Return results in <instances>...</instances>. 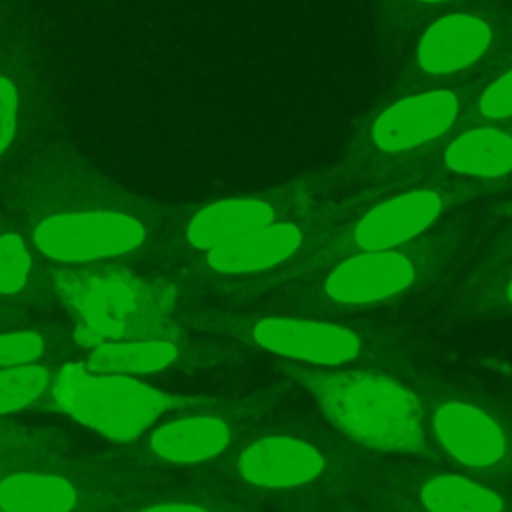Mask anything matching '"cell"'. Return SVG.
I'll return each instance as SVG.
<instances>
[{"label":"cell","mask_w":512,"mask_h":512,"mask_svg":"<svg viewBox=\"0 0 512 512\" xmlns=\"http://www.w3.org/2000/svg\"><path fill=\"white\" fill-rule=\"evenodd\" d=\"M500 188L426 170L370 182L336 204L332 230L306 264L320 268L346 254L404 246L432 232L458 206Z\"/></svg>","instance_id":"1"},{"label":"cell","mask_w":512,"mask_h":512,"mask_svg":"<svg viewBox=\"0 0 512 512\" xmlns=\"http://www.w3.org/2000/svg\"><path fill=\"white\" fill-rule=\"evenodd\" d=\"M470 84L412 88L364 114L352 138L326 170L330 180L378 182L418 168L462 126Z\"/></svg>","instance_id":"2"},{"label":"cell","mask_w":512,"mask_h":512,"mask_svg":"<svg viewBox=\"0 0 512 512\" xmlns=\"http://www.w3.org/2000/svg\"><path fill=\"white\" fill-rule=\"evenodd\" d=\"M328 424L348 440L378 452L428 454L424 408L398 378L378 370L286 364Z\"/></svg>","instance_id":"3"},{"label":"cell","mask_w":512,"mask_h":512,"mask_svg":"<svg viewBox=\"0 0 512 512\" xmlns=\"http://www.w3.org/2000/svg\"><path fill=\"white\" fill-rule=\"evenodd\" d=\"M38 190L56 202L34 224L36 248L62 264H86L136 250L148 236L144 220L76 162H50L38 174Z\"/></svg>","instance_id":"4"},{"label":"cell","mask_w":512,"mask_h":512,"mask_svg":"<svg viewBox=\"0 0 512 512\" xmlns=\"http://www.w3.org/2000/svg\"><path fill=\"white\" fill-rule=\"evenodd\" d=\"M56 290L74 318L82 346L138 338H168L176 294L170 286L110 266L60 268Z\"/></svg>","instance_id":"5"},{"label":"cell","mask_w":512,"mask_h":512,"mask_svg":"<svg viewBox=\"0 0 512 512\" xmlns=\"http://www.w3.org/2000/svg\"><path fill=\"white\" fill-rule=\"evenodd\" d=\"M456 248L454 234L428 232L396 248L362 250L318 268L304 296L324 308H366L414 292L432 280Z\"/></svg>","instance_id":"6"},{"label":"cell","mask_w":512,"mask_h":512,"mask_svg":"<svg viewBox=\"0 0 512 512\" xmlns=\"http://www.w3.org/2000/svg\"><path fill=\"white\" fill-rule=\"evenodd\" d=\"M408 56V86L474 80L512 46V2L488 0L446 12L418 32Z\"/></svg>","instance_id":"7"},{"label":"cell","mask_w":512,"mask_h":512,"mask_svg":"<svg viewBox=\"0 0 512 512\" xmlns=\"http://www.w3.org/2000/svg\"><path fill=\"white\" fill-rule=\"evenodd\" d=\"M58 408L112 442H132L164 412L196 404L120 374L88 372L66 364L50 384Z\"/></svg>","instance_id":"8"},{"label":"cell","mask_w":512,"mask_h":512,"mask_svg":"<svg viewBox=\"0 0 512 512\" xmlns=\"http://www.w3.org/2000/svg\"><path fill=\"white\" fill-rule=\"evenodd\" d=\"M336 216V204L322 202L306 212L282 218L240 238L206 250L212 272L232 278H282L294 264H306L328 238Z\"/></svg>","instance_id":"9"},{"label":"cell","mask_w":512,"mask_h":512,"mask_svg":"<svg viewBox=\"0 0 512 512\" xmlns=\"http://www.w3.org/2000/svg\"><path fill=\"white\" fill-rule=\"evenodd\" d=\"M326 182H330L326 172H314L270 188L212 200L200 206L186 222V242L206 252L272 222L306 212L320 204Z\"/></svg>","instance_id":"10"},{"label":"cell","mask_w":512,"mask_h":512,"mask_svg":"<svg viewBox=\"0 0 512 512\" xmlns=\"http://www.w3.org/2000/svg\"><path fill=\"white\" fill-rule=\"evenodd\" d=\"M238 328L252 346L318 368H342L370 346L354 326L318 318L260 314L242 320Z\"/></svg>","instance_id":"11"},{"label":"cell","mask_w":512,"mask_h":512,"mask_svg":"<svg viewBox=\"0 0 512 512\" xmlns=\"http://www.w3.org/2000/svg\"><path fill=\"white\" fill-rule=\"evenodd\" d=\"M234 472L256 490H302L336 472V456L308 436L264 434L242 446L234 458Z\"/></svg>","instance_id":"12"},{"label":"cell","mask_w":512,"mask_h":512,"mask_svg":"<svg viewBox=\"0 0 512 512\" xmlns=\"http://www.w3.org/2000/svg\"><path fill=\"white\" fill-rule=\"evenodd\" d=\"M416 170L504 186L512 178V126L464 124Z\"/></svg>","instance_id":"13"},{"label":"cell","mask_w":512,"mask_h":512,"mask_svg":"<svg viewBox=\"0 0 512 512\" xmlns=\"http://www.w3.org/2000/svg\"><path fill=\"white\" fill-rule=\"evenodd\" d=\"M432 430L442 450L468 468L490 470L508 456V436L500 422L470 402L448 400L436 404L432 408Z\"/></svg>","instance_id":"14"},{"label":"cell","mask_w":512,"mask_h":512,"mask_svg":"<svg viewBox=\"0 0 512 512\" xmlns=\"http://www.w3.org/2000/svg\"><path fill=\"white\" fill-rule=\"evenodd\" d=\"M234 438V424L220 414H194L158 426L148 446L160 460L198 464L220 456Z\"/></svg>","instance_id":"15"},{"label":"cell","mask_w":512,"mask_h":512,"mask_svg":"<svg viewBox=\"0 0 512 512\" xmlns=\"http://www.w3.org/2000/svg\"><path fill=\"white\" fill-rule=\"evenodd\" d=\"M178 350L168 338H138L94 346L82 366L96 374H148L170 366Z\"/></svg>","instance_id":"16"},{"label":"cell","mask_w":512,"mask_h":512,"mask_svg":"<svg viewBox=\"0 0 512 512\" xmlns=\"http://www.w3.org/2000/svg\"><path fill=\"white\" fill-rule=\"evenodd\" d=\"M416 504L422 512H506V500L490 486L458 474H434L418 482Z\"/></svg>","instance_id":"17"},{"label":"cell","mask_w":512,"mask_h":512,"mask_svg":"<svg viewBox=\"0 0 512 512\" xmlns=\"http://www.w3.org/2000/svg\"><path fill=\"white\" fill-rule=\"evenodd\" d=\"M76 500L74 486L54 474L16 472L0 480L2 512H72Z\"/></svg>","instance_id":"18"},{"label":"cell","mask_w":512,"mask_h":512,"mask_svg":"<svg viewBox=\"0 0 512 512\" xmlns=\"http://www.w3.org/2000/svg\"><path fill=\"white\" fill-rule=\"evenodd\" d=\"M470 84L464 124L512 126V46H508Z\"/></svg>","instance_id":"19"},{"label":"cell","mask_w":512,"mask_h":512,"mask_svg":"<svg viewBox=\"0 0 512 512\" xmlns=\"http://www.w3.org/2000/svg\"><path fill=\"white\" fill-rule=\"evenodd\" d=\"M484 0H374L378 28L390 40L414 34L430 20Z\"/></svg>","instance_id":"20"},{"label":"cell","mask_w":512,"mask_h":512,"mask_svg":"<svg viewBox=\"0 0 512 512\" xmlns=\"http://www.w3.org/2000/svg\"><path fill=\"white\" fill-rule=\"evenodd\" d=\"M50 384V372L36 362L0 368V416L28 408Z\"/></svg>","instance_id":"21"},{"label":"cell","mask_w":512,"mask_h":512,"mask_svg":"<svg viewBox=\"0 0 512 512\" xmlns=\"http://www.w3.org/2000/svg\"><path fill=\"white\" fill-rule=\"evenodd\" d=\"M32 268L26 242L16 232L0 234V294L10 296L24 288Z\"/></svg>","instance_id":"22"},{"label":"cell","mask_w":512,"mask_h":512,"mask_svg":"<svg viewBox=\"0 0 512 512\" xmlns=\"http://www.w3.org/2000/svg\"><path fill=\"white\" fill-rule=\"evenodd\" d=\"M46 350V342L38 332L20 330L0 334V368L36 362Z\"/></svg>","instance_id":"23"},{"label":"cell","mask_w":512,"mask_h":512,"mask_svg":"<svg viewBox=\"0 0 512 512\" xmlns=\"http://www.w3.org/2000/svg\"><path fill=\"white\" fill-rule=\"evenodd\" d=\"M18 108L20 100L16 84L10 78L0 76V156L14 140L18 128Z\"/></svg>","instance_id":"24"},{"label":"cell","mask_w":512,"mask_h":512,"mask_svg":"<svg viewBox=\"0 0 512 512\" xmlns=\"http://www.w3.org/2000/svg\"><path fill=\"white\" fill-rule=\"evenodd\" d=\"M142 512H210V510L200 504H192V502H166V504L150 506Z\"/></svg>","instance_id":"25"},{"label":"cell","mask_w":512,"mask_h":512,"mask_svg":"<svg viewBox=\"0 0 512 512\" xmlns=\"http://www.w3.org/2000/svg\"><path fill=\"white\" fill-rule=\"evenodd\" d=\"M496 298H498V302L504 304L506 308H512V270L502 278V286H500Z\"/></svg>","instance_id":"26"},{"label":"cell","mask_w":512,"mask_h":512,"mask_svg":"<svg viewBox=\"0 0 512 512\" xmlns=\"http://www.w3.org/2000/svg\"><path fill=\"white\" fill-rule=\"evenodd\" d=\"M504 210H506V212H508V214H512V204H508V206H506V208H504Z\"/></svg>","instance_id":"27"},{"label":"cell","mask_w":512,"mask_h":512,"mask_svg":"<svg viewBox=\"0 0 512 512\" xmlns=\"http://www.w3.org/2000/svg\"><path fill=\"white\" fill-rule=\"evenodd\" d=\"M0 512H2V510H0Z\"/></svg>","instance_id":"28"}]
</instances>
